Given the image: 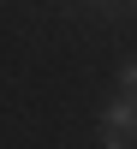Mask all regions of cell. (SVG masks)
<instances>
[{
    "label": "cell",
    "mask_w": 137,
    "mask_h": 149,
    "mask_svg": "<svg viewBox=\"0 0 137 149\" xmlns=\"http://www.w3.org/2000/svg\"><path fill=\"white\" fill-rule=\"evenodd\" d=\"M102 149H137V95H125L102 113Z\"/></svg>",
    "instance_id": "6da1fadb"
},
{
    "label": "cell",
    "mask_w": 137,
    "mask_h": 149,
    "mask_svg": "<svg viewBox=\"0 0 137 149\" xmlns=\"http://www.w3.org/2000/svg\"><path fill=\"white\" fill-rule=\"evenodd\" d=\"M125 95H137V66H125Z\"/></svg>",
    "instance_id": "7a4b0ae2"
}]
</instances>
